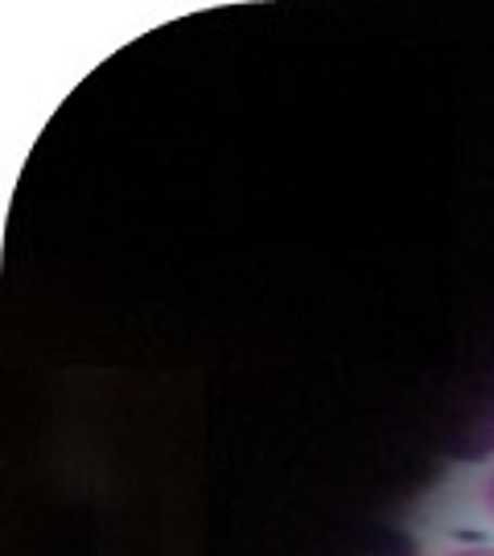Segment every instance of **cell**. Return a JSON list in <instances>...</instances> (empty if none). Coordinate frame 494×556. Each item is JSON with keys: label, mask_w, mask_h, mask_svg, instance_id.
I'll list each match as a JSON object with an SVG mask.
<instances>
[{"label": "cell", "mask_w": 494, "mask_h": 556, "mask_svg": "<svg viewBox=\"0 0 494 556\" xmlns=\"http://www.w3.org/2000/svg\"><path fill=\"white\" fill-rule=\"evenodd\" d=\"M449 454L461 462H482L494 454V392L486 400H478L470 417L457 420V438L449 445Z\"/></svg>", "instance_id": "6da1fadb"}, {"label": "cell", "mask_w": 494, "mask_h": 556, "mask_svg": "<svg viewBox=\"0 0 494 556\" xmlns=\"http://www.w3.org/2000/svg\"><path fill=\"white\" fill-rule=\"evenodd\" d=\"M478 495H482V507H486V516L494 519V466H491V475L482 478V491H478Z\"/></svg>", "instance_id": "7a4b0ae2"}, {"label": "cell", "mask_w": 494, "mask_h": 556, "mask_svg": "<svg viewBox=\"0 0 494 556\" xmlns=\"http://www.w3.org/2000/svg\"><path fill=\"white\" fill-rule=\"evenodd\" d=\"M445 556H494V544H461V548H449Z\"/></svg>", "instance_id": "3957f363"}]
</instances>
